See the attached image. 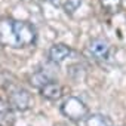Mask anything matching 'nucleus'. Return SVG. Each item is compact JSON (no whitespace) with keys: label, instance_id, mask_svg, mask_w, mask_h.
I'll return each mask as SVG.
<instances>
[{"label":"nucleus","instance_id":"nucleus-7","mask_svg":"<svg viewBox=\"0 0 126 126\" xmlns=\"http://www.w3.org/2000/svg\"><path fill=\"white\" fill-rule=\"evenodd\" d=\"M40 94L42 96H45L46 99H50V101H56L62 96V86L56 82H49L46 85H43L40 88Z\"/></svg>","mask_w":126,"mask_h":126},{"label":"nucleus","instance_id":"nucleus-2","mask_svg":"<svg viewBox=\"0 0 126 126\" xmlns=\"http://www.w3.org/2000/svg\"><path fill=\"white\" fill-rule=\"evenodd\" d=\"M5 91L8 92V96H9V104L12 108L15 110H19V111H25L30 108L31 105V95L27 89H24L21 85H18L15 80L11 82V80H6V82H2Z\"/></svg>","mask_w":126,"mask_h":126},{"label":"nucleus","instance_id":"nucleus-11","mask_svg":"<svg viewBox=\"0 0 126 126\" xmlns=\"http://www.w3.org/2000/svg\"><path fill=\"white\" fill-rule=\"evenodd\" d=\"M80 5H82V0H67L64 3V11L67 14H74Z\"/></svg>","mask_w":126,"mask_h":126},{"label":"nucleus","instance_id":"nucleus-1","mask_svg":"<svg viewBox=\"0 0 126 126\" xmlns=\"http://www.w3.org/2000/svg\"><path fill=\"white\" fill-rule=\"evenodd\" d=\"M36 40V30L27 21L5 18L0 21V45L9 47L30 46Z\"/></svg>","mask_w":126,"mask_h":126},{"label":"nucleus","instance_id":"nucleus-5","mask_svg":"<svg viewBox=\"0 0 126 126\" xmlns=\"http://www.w3.org/2000/svg\"><path fill=\"white\" fill-rule=\"evenodd\" d=\"M71 55V49L67 46V45H53L50 49H49V58L52 62L55 64H61V62H64L68 56Z\"/></svg>","mask_w":126,"mask_h":126},{"label":"nucleus","instance_id":"nucleus-8","mask_svg":"<svg viewBox=\"0 0 126 126\" xmlns=\"http://www.w3.org/2000/svg\"><path fill=\"white\" fill-rule=\"evenodd\" d=\"M86 126H113V123L110 122V119H107L101 114H94V116L88 117Z\"/></svg>","mask_w":126,"mask_h":126},{"label":"nucleus","instance_id":"nucleus-4","mask_svg":"<svg viewBox=\"0 0 126 126\" xmlns=\"http://www.w3.org/2000/svg\"><path fill=\"white\" fill-rule=\"evenodd\" d=\"M86 50L95 61H107L111 53V45L104 39H94L89 42Z\"/></svg>","mask_w":126,"mask_h":126},{"label":"nucleus","instance_id":"nucleus-10","mask_svg":"<svg viewBox=\"0 0 126 126\" xmlns=\"http://www.w3.org/2000/svg\"><path fill=\"white\" fill-rule=\"evenodd\" d=\"M101 5L105 11H108L111 14H116L122 8V0H101Z\"/></svg>","mask_w":126,"mask_h":126},{"label":"nucleus","instance_id":"nucleus-6","mask_svg":"<svg viewBox=\"0 0 126 126\" xmlns=\"http://www.w3.org/2000/svg\"><path fill=\"white\" fill-rule=\"evenodd\" d=\"M14 123H15L14 108L8 101L0 98V126H14Z\"/></svg>","mask_w":126,"mask_h":126},{"label":"nucleus","instance_id":"nucleus-9","mask_svg":"<svg viewBox=\"0 0 126 126\" xmlns=\"http://www.w3.org/2000/svg\"><path fill=\"white\" fill-rule=\"evenodd\" d=\"M49 82H52V79H50L45 71H39V73H36V74L31 77V85H34V86H37V88H42L43 85H46V83H49Z\"/></svg>","mask_w":126,"mask_h":126},{"label":"nucleus","instance_id":"nucleus-3","mask_svg":"<svg viewBox=\"0 0 126 126\" xmlns=\"http://www.w3.org/2000/svg\"><path fill=\"white\" fill-rule=\"evenodd\" d=\"M61 111L65 117L71 120H82L88 116V107L85 105L83 101H80L76 96H70L64 101L61 105Z\"/></svg>","mask_w":126,"mask_h":126}]
</instances>
